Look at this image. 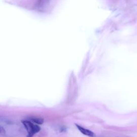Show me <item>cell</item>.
I'll list each match as a JSON object with an SVG mask.
<instances>
[{
    "mask_svg": "<svg viewBox=\"0 0 137 137\" xmlns=\"http://www.w3.org/2000/svg\"><path fill=\"white\" fill-rule=\"evenodd\" d=\"M22 123L28 132L27 137H32L33 135L39 132L41 130L40 127L39 125L34 124L33 122L31 121H23Z\"/></svg>",
    "mask_w": 137,
    "mask_h": 137,
    "instance_id": "obj_1",
    "label": "cell"
},
{
    "mask_svg": "<svg viewBox=\"0 0 137 137\" xmlns=\"http://www.w3.org/2000/svg\"><path fill=\"white\" fill-rule=\"evenodd\" d=\"M75 126H76V127H77L78 130L83 134L88 136H90V137H94L95 136V134H94L92 131L84 128V127L80 126L77 124H75Z\"/></svg>",
    "mask_w": 137,
    "mask_h": 137,
    "instance_id": "obj_2",
    "label": "cell"
},
{
    "mask_svg": "<svg viewBox=\"0 0 137 137\" xmlns=\"http://www.w3.org/2000/svg\"><path fill=\"white\" fill-rule=\"evenodd\" d=\"M31 121L32 122L39 125L42 124L44 122V119H41V118H32L31 119Z\"/></svg>",
    "mask_w": 137,
    "mask_h": 137,
    "instance_id": "obj_3",
    "label": "cell"
}]
</instances>
